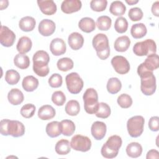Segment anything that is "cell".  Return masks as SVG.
<instances>
[{
    "label": "cell",
    "mask_w": 159,
    "mask_h": 159,
    "mask_svg": "<svg viewBox=\"0 0 159 159\" xmlns=\"http://www.w3.org/2000/svg\"><path fill=\"white\" fill-rule=\"evenodd\" d=\"M137 73L140 77V89L146 96L152 95L156 91V78L153 71L148 70L142 63L137 68Z\"/></svg>",
    "instance_id": "6da1fadb"
},
{
    "label": "cell",
    "mask_w": 159,
    "mask_h": 159,
    "mask_svg": "<svg viewBox=\"0 0 159 159\" xmlns=\"http://www.w3.org/2000/svg\"><path fill=\"white\" fill-rule=\"evenodd\" d=\"M33 70L39 76H46L49 73L48 63L50 61V57L48 53L44 50L36 52L32 58Z\"/></svg>",
    "instance_id": "7a4b0ae2"
},
{
    "label": "cell",
    "mask_w": 159,
    "mask_h": 159,
    "mask_svg": "<svg viewBox=\"0 0 159 159\" xmlns=\"http://www.w3.org/2000/svg\"><path fill=\"white\" fill-rule=\"evenodd\" d=\"M0 131L2 135H11L14 137H19L25 133V126L18 120L2 119L0 122Z\"/></svg>",
    "instance_id": "3957f363"
},
{
    "label": "cell",
    "mask_w": 159,
    "mask_h": 159,
    "mask_svg": "<svg viewBox=\"0 0 159 159\" xmlns=\"http://www.w3.org/2000/svg\"><path fill=\"white\" fill-rule=\"evenodd\" d=\"M122 143V140L120 136L114 135L109 137L101 148V153L102 156L106 158L116 157Z\"/></svg>",
    "instance_id": "277c9868"
},
{
    "label": "cell",
    "mask_w": 159,
    "mask_h": 159,
    "mask_svg": "<svg viewBox=\"0 0 159 159\" xmlns=\"http://www.w3.org/2000/svg\"><path fill=\"white\" fill-rule=\"evenodd\" d=\"M93 46L95 49L98 57L102 60L107 59L110 55L109 40L106 35L98 34L93 39Z\"/></svg>",
    "instance_id": "5b68a950"
},
{
    "label": "cell",
    "mask_w": 159,
    "mask_h": 159,
    "mask_svg": "<svg viewBox=\"0 0 159 159\" xmlns=\"http://www.w3.org/2000/svg\"><path fill=\"white\" fill-rule=\"evenodd\" d=\"M85 111L89 114H96L98 111L99 102L98 93L94 88H88L83 96Z\"/></svg>",
    "instance_id": "8992f818"
},
{
    "label": "cell",
    "mask_w": 159,
    "mask_h": 159,
    "mask_svg": "<svg viewBox=\"0 0 159 159\" xmlns=\"http://www.w3.org/2000/svg\"><path fill=\"white\" fill-rule=\"evenodd\" d=\"M157 45L152 39H146L142 42H137L133 47V52L139 57L148 56L156 53Z\"/></svg>",
    "instance_id": "52a82bcc"
},
{
    "label": "cell",
    "mask_w": 159,
    "mask_h": 159,
    "mask_svg": "<svg viewBox=\"0 0 159 159\" xmlns=\"http://www.w3.org/2000/svg\"><path fill=\"white\" fill-rule=\"evenodd\" d=\"M145 119L142 116H135L130 117L127 122V129L129 135L136 138L141 135L143 131Z\"/></svg>",
    "instance_id": "ba28073f"
},
{
    "label": "cell",
    "mask_w": 159,
    "mask_h": 159,
    "mask_svg": "<svg viewBox=\"0 0 159 159\" xmlns=\"http://www.w3.org/2000/svg\"><path fill=\"white\" fill-rule=\"evenodd\" d=\"M65 81L68 91L71 94H78L83 88V81L76 72H72L66 76Z\"/></svg>",
    "instance_id": "9c48e42d"
},
{
    "label": "cell",
    "mask_w": 159,
    "mask_h": 159,
    "mask_svg": "<svg viewBox=\"0 0 159 159\" xmlns=\"http://www.w3.org/2000/svg\"><path fill=\"white\" fill-rule=\"evenodd\" d=\"M70 145L75 150L86 152L90 150L91 141L88 137L78 134L71 138Z\"/></svg>",
    "instance_id": "30bf717a"
},
{
    "label": "cell",
    "mask_w": 159,
    "mask_h": 159,
    "mask_svg": "<svg viewBox=\"0 0 159 159\" xmlns=\"http://www.w3.org/2000/svg\"><path fill=\"white\" fill-rule=\"evenodd\" d=\"M111 62L114 70L120 75L126 74L130 70L129 62L123 56H115L112 58Z\"/></svg>",
    "instance_id": "8fae6325"
},
{
    "label": "cell",
    "mask_w": 159,
    "mask_h": 159,
    "mask_svg": "<svg viewBox=\"0 0 159 159\" xmlns=\"http://www.w3.org/2000/svg\"><path fill=\"white\" fill-rule=\"evenodd\" d=\"M16 40V35L13 31L6 26L1 25L0 29V43L5 47H11Z\"/></svg>",
    "instance_id": "7c38bea8"
},
{
    "label": "cell",
    "mask_w": 159,
    "mask_h": 159,
    "mask_svg": "<svg viewBox=\"0 0 159 159\" xmlns=\"http://www.w3.org/2000/svg\"><path fill=\"white\" fill-rule=\"evenodd\" d=\"M55 29L56 25L55 22L53 20L48 19L42 20L38 27L39 33L45 37L52 35L55 32Z\"/></svg>",
    "instance_id": "4fadbf2b"
},
{
    "label": "cell",
    "mask_w": 159,
    "mask_h": 159,
    "mask_svg": "<svg viewBox=\"0 0 159 159\" xmlns=\"http://www.w3.org/2000/svg\"><path fill=\"white\" fill-rule=\"evenodd\" d=\"M81 6L80 0H65L61 4V10L65 14H71L80 11Z\"/></svg>",
    "instance_id": "5bb4252c"
},
{
    "label": "cell",
    "mask_w": 159,
    "mask_h": 159,
    "mask_svg": "<svg viewBox=\"0 0 159 159\" xmlns=\"http://www.w3.org/2000/svg\"><path fill=\"white\" fill-rule=\"evenodd\" d=\"M107 127L104 122L101 121L94 122L91 128V132L93 137L97 140L102 139L106 134Z\"/></svg>",
    "instance_id": "9a60e30c"
},
{
    "label": "cell",
    "mask_w": 159,
    "mask_h": 159,
    "mask_svg": "<svg viewBox=\"0 0 159 159\" xmlns=\"http://www.w3.org/2000/svg\"><path fill=\"white\" fill-rule=\"evenodd\" d=\"M50 50L55 56L61 55L66 52V47L65 42L62 39L55 38L50 42Z\"/></svg>",
    "instance_id": "2e32d148"
},
{
    "label": "cell",
    "mask_w": 159,
    "mask_h": 159,
    "mask_svg": "<svg viewBox=\"0 0 159 159\" xmlns=\"http://www.w3.org/2000/svg\"><path fill=\"white\" fill-rule=\"evenodd\" d=\"M38 6L41 12L45 15L51 16L57 12V5L52 0H38Z\"/></svg>",
    "instance_id": "e0dca14e"
},
{
    "label": "cell",
    "mask_w": 159,
    "mask_h": 159,
    "mask_svg": "<svg viewBox=\"0 0 159 159\" xmlns=\"http://www.w3.org/2000/svg\"><path fill=\"white\" fill-rule=\"evenodd\" d=\"M68 42L71 49L78 50L83 47L84 43V38L81 34L76 32H73L69 35Z\"/></svg>",
    "instance_id": "ac0fdd59"
},
{
    "label": "cell",
    "mask_w": 159,
    "mask_h": 159,
    "mask_svg": "<svg viewBox=\"0 0 159 159\" xmlns=\"http://www.w3.org/2000/svg\"><path fill=\"white\" fill-rule=\"evenodd\" d=\"M24 99V97L22 92L17 88L11 89L7 94V99L9 102L14 106L21 104L23 102Z\"/></svg>",
    "instance_id": "d6986e66"
},
{
    "label": "cell",
    "mask_w": 159,
    "mask_h": 159,
    "mask_svg": "<svg viewBox=\"0 0 159 159\" xmlns=\"http://www.w3.org/2000/svg\"><path fill=\"white\" fill-rule=\"evenodd\" d=\"M55 114V109L50 105H43L39 108L38 111V117L43 120L53 119Z\"/></svg>",
    "instance_id": "ffe728a7"
},
{
    "label": "cell",
    "mask_w": 159,
    "mask_h": 159,
    "mask_svg": "<svg viewBox=\"0 0 159 159\" xmlns=\"http://www.w3.org/2000/svg\"><path fill=\"white\" fill-rule=\"evenodd\" d=\"M45 131L47 134L52 138L57 137L61 134V123L58 121H52L47 124Z\"/></svg>",
    "instance_id": "44dd1931"
},
{
    "label": "cell",
    "mask_w": 159,
    "mask_h": 159,
    "mask_svg": "<svg viewBox=\"0 0 159 159\" xmlns=\"http://www.w3.org/2000/svg\"><path fill=\"white\" fill-rule=\"evenodd\" d=\"M22 88L27 92H32L35 90L39 86V80L32 75H29L24 78L22 82Z\"/></svg>",
    "instance_id": "7402d4cb"
},
{
    "label": "cell",
    "mask_w": 159,
    "mask_h": 159,
    "mask_svg": "<svg viewBox=\"0 0 159 159\" xmlns=\"http://www.w3.org/2000/svg\"><path fill=\"white\" fill-rule=\"evenodd\" d=\"M36 22L34 17L25 16L20 19L19 22V27L24 32H30L35 27Z\"/></svg>",
    "instance_id": "603a6c76"
},
{
    "label": "cell",
    "mask_w": 159,
    "mask_h": 159,
    "mask_svg": "<svg viewBox=\"0 0 159 159\" xmlns=\"http://www.w3.org/2000/svg\"><path fill=\"white\" fill-rule=\"evenodd\" d=\"M78 27L83 32L90 33L95 30L96 24L94 20L88 17L82 18L78 22Z\"/></svg>",
    "instance_id": "cb8c5ba5"
},
{
    "label": "cell",
    "mask_w": 159,
    "mask_h": 159,
    "mask_svg": "<svg viewBox=\"0 0 159 159\" xmlns=\"http://www.w3.org/2000/svg\"><path fill=\"white\" fill-rule=\"evenodd\" d=\"M32 46V42L30 38L26 36H23L19 39L16 48L17 50L21 54H25L29 52Z\"/></svg>",
    "instance_id": "d4e9b609"
},
{
    "label": "cell",
    "mask_w": 159,
    "mask_h": 159,
    "mask_svg": "<svg viewBox=\"0 0 159 159\" xmlns=\"http://www.w3.org/2000/svg\"><path fill=\"white\" fill-rule=\"evenodd\" d=\"M130 40L129 37L126 35L120 36L115 40L114 42V49L117 52H125L130 47Z\"/></svg>",
    "instance_id": "484cf974"
},
{
    "label": "cell",
    "mask_w": 159,
    "mask_h": 159,
    "mask_svg": "<svg viewBox=\"0 0 159 159\" xmlns=\"http://www.w3.org/2000/svg\"><path fill=\"white\" fill-rule=\"evenodd\" d=\"M147 32V27L143 23H137L132 25L130 29V34L134 39H141L143 37Z\"/></svg>",
    "instance_id": "4316f807"
},
{
    "label": "cell",
    "mask_w": 159,
    "mask_h": 159,
    "mask_svg": "<svg viewBox=\"0 0 159 159\" xmlns=\"http://www.w3.org/2000/svg\"><path fill=\"white\" fill-rule=\"evenodd\" d=\"M126 153L131 158L139 157L142 153V147L138 142H131L126 147Z\"/></svg>",
    "instance_id": "83f0119b"
},
{
    "label": "cell",
    "mask_w": 159,
    "mask_h": 159,
    "mask_svg": "<svg viewBox=\"0 0 159 159\" xmlns=\"http://www.w3.org/2000/svg\"><path fill=\"white\" fill-rule=\"evenodd\" d=\"M55 152L60 155L68 154L71 151L70 143L68 140L61 139L55 145Z\"/></svg>",
    "instance_id": "f1b7e54d"
},
{
    "label": "cell",
    "mask_w": 159,
    "mask_h": 159,
    "mask_svg": "<svg viewBox=\"0 0 159 159\" xmlns=\"http://www.w3.org/2000/svg\"><path fill=\"white\" fill-rule=\"evenodd\" d=\"M109 11L114 16H120L125 14L126 7L122 1H114L110 5Z\"/></svg>",
    "instance_id": "f546056e"
},
{
    "label": "cell",
    "mask_w": 159,
    "mask_h": 159,
    "mask_svg": "<svg viewBox=\"0 0 159 159\" xmlns=\"http://www.w3.org/2000/svg\"><path fill=\"white\" fill-rule=\"evenodd\" d=\"M106 87L107 91L110 94H115L120 91L122 88V83L117 78L113 77L109 79Z\"/></svg>",
    "instance_id": "4dcf8cb0"
},
{
    "label": "cell",
    "mask_w": 159,
    "mask_h": 159,
    "mask_svg": "<svg viewBox=\"0 0 159 159\" xmlns=\"http://www.w3.org/2000/svg\"><path fill=\"white\" fill-rule=\"evenodd\" d=\"M14 63L17 68L24 70L29 66L30 60L29 57L26 55L18 53L14 58Z\"/></svg>",
    "instance_id": "1f68e13d"
},
{
    "label": "cell",
    "mask_w": 159,
    "mask_h": 159,
    "mask_svg": "<svg viewBox=\"0 0 159 159\" xmlns=\"http://www.w3.org/2000/svg\"><path fill=\"white\" fill-rule=\"evenodd\" d=\"M158 56L157 53H153L147 56V58L143 62L144 66L150 71L157 70L159 66Z\"/></svg>",
    "instance_id": "d6a6232c"
},
{
    "label": "cell",
    "mask_w": 159,
    "mask_h": 159,
    "mask_svg": "<svg viewBox=\"0 0 159 159\" xmlns=\"http://www.w3.org/2000/svg\"><path fill=\"white\" fill-rule=\"evenodd\" d=\"M61 125V133L65 136H70L75 131V123L68 119H65L60 122Z\"/></svg>",
    "instance_id": "836d02e7"
},
{
    "label": "cell",
    "mask_w": 159,
    "mask_h": 159,
    "mask_svg": "<svg viewBox=\"0 0 159 159\" xmlns=\"http://www.w3.org/2000/svg\"><path fill=\"white\" fill-rule=\"evenodd\" d=\"M65 109L66 113L69 116H75L80 112V104L76 100H70L66 103Z\"/></svg>",
    "instance_id": "e575fe53"
},
{
    "label": "cell",
    "mask_w": 159,
    "mask_h": 159,
    "mask_svg": "<svg viewBox=\"0 0 159 159\" xmlns=\"http://www.w3.org/2000/svg\"><path fill=\"white\" fill-rule=\"evenodd\" d=\"M57 68L61 71H67L73 68L74 63L73 60L68 57H64L59 59L57 63Z\"/></svg>",
    "instance_id": "d590c367"
},
{
    "label": "cell",
    "mask_w": 159,
    "mask_h": 159,
    "mask_svg": "<svg viewBox=\"0 0 159 159\" xmlns=\"http://www.w3.org/2000/svg\"><path fill=\"white\" fill-rule=\"evenodd\" d=\"M112 20L107 16L99 17L96 20V25L100 30H108L111 26Z\"/></svg>",
    "instance_id": "8d00e7d4"
},
{
    "label": "cell",
    "mask_w": 159,
    "mask_h": 159,
    "mask_svg": "<svg viewBox=\"0 0 159 159\" xmlns=\"http://www.w3.org/2000/svg\"><path fill=\"white\" fill-rule=\"evenodd\" d=\"M19 73L15 70H9L6 72L5 80L10 85L16 84L20 80Z\"/></svg>",
    "instance_id": "74e56055"
},
{
    "label": "cell",
    "mask_w": 159,
    "mask_h": 159,
    "mask_svg": "<svg viewBox=\"0 0 159 159\" xmlns=\"http://www.w3.org/2000/svg\"><path fill=\"white\" fill-rule=\"evenodd\" d=\"M111 114V108L105 102H101L99 103L98 109L96 112V117L102 119L107 118Z\"/></svg>",
    "instance_id": "f35d334b"
},
{
    "label": "cell",
    "mask_w": 159,
    "mask_h": 159,
    "mask_svg": "<svg viewBox=\"0 0 159 159\" xmlns=\"http://www.w3.org/2000/svg\"><path fill=\"white\" fill-rule=\"evenodd\" d=\"M114 29L119 34L124 33L128 29V22L125 17H119L114 23Z\"/></svg>",
    "instance_id": "ab89813d"
},
{
    "label": "cell",
    "mask_w": 159,
    "mask_h": 159,
    "mask_svg": "<svg viewBox=\"0 0 159 159\" xmlns=\"http://www.w3.org/2000/svg\"><path fill=\"white\" fill-rule=\"evenodd\" d=\"M117 102L122 108L127 109L132 106V99L129 94H122L118 96Z\"/></svg>",
    "instance_id": "60d3db41"
},
{
    "label": "cell",
    "mask_w": 159,
    "mask_h": 159,
    "mask_svg": "<svg viewBox=\"0 0 159 159\" xmlns=\"http://www.w3.org/2000/svg\"><path fill=\"white\" fill-rule=\"evenodd\" d=\"M35 112V106L32 104H26L20 109V114L26 119L32 117Z\"/></svg>",
    "instance_id": "b9f144b4"
},
{
    "label": "cell",
    "mask_w": 159,
    "mask_h": 159,
    "mask_svg": "<svg viewBox=\"0 0 159 159\" xmlns=\"http://www.w3.org/2000/svg\"><path fill=\"white\" fill-rule=\"evenodd\" d=\"M107 5L106 0H92L90 2L91 9L96 12L104 11Z\"/></svg>",
    "instance_id": "7bdbcfd3"
},
{
    "label": "cell",
    "mask_w": 159,
    "mask_h": 159,
    "mask_svg": "<svg viewBox=\"0 0 159 159\" xmlns=\"http://www.w3.org/2000/svg\"><path fill=\"white\" fill-rule=\"evenodd\" d=\"M52 102L58 106H63L66 101V96L61 91H55L52 95Z\"/></svg>",
    "instance_id": "ee69618b"
},
{
    "label": "cell",
    "mask_w": 159,
    "mask_h": 159,
    "mask_svg": "<svg viewBox=\"0 0 159 159\" xmlns=\"http://www.w3.org/2000/svg\"><path fill=\"white\" fill-rule=\"evenodd\" d=\"M143 12L142 9L139 7H133L130 9L128 16L132 21H138L142 19Z\"/></svg>",
    "instance_id": "f6af8a7d"
},
{
    "label": "cell",
    "mask_w": 159,
    "mask_h": 159,
    "mask_svg": "<svg viewBox=\"0 0 159 159\" xmlns=\"http://www.w3.org/2000/svg\"><path fill=\"white\" fill-rule=\"evenodd\" d=\"M48 84L52 88H59L63 83L62 76L58 73H53L48 79Z\"/></svg>",
    "instance_id": "bcb514c9"
},
{
    "label": "cell",
    "mask_w": 159,
    "mask_h": 159,
    "mask_svg": "<svg viewBox=\"0 0 159 159\" xmlns=\"http://www.w3.org/2000/svg\"><path fill=\"white\" fill-rule=\"evenodd\" d=\"M148 127L150 130L157 132L159 129V117L158 116H153L150 117L148 121Z\"/></svg>",
    "instance_id": "7dc6e473"
},
{
    "label": "cell",
    "mask_w": 159,
    "mask_h": 159,
    "mask_svg": "<svg viewBox=\"0 0 159 159\" xmlns=\"http://www.w3.org/2000/svg\"><path fill=\"white\" fill-rule=\"evenodd\" d=\"M146 158L147 159H158L159 152L157 150L152 149L147 152Z\"/></svg>",
    "instance_id": "c3c4849f"
},
{
    "label": "cell",
    "mask_w": 159,
    "mask_h": 159,
    "mask_svg": "<svg viewBox=\"0 0 159 159\" xmlns=\"http://www.w3.org/2000/svg\"><path fill=\"white\" fill-rule=\"evenodd\" d=\"M152 14L157 16H159V2L158 1H156L154 2L152 6Z\"/></svg>",
    "instance_id": "681fc988"
},
{
    "label": "cell",
    "mask_w": 159,
    "mask_h": 159,
    "mask_svg": "<svg viewBox=\"0 0 159 159\" xmlns=\"http://www.w3.org/2000/svg\"><path fill=\"white\" fill-rule=\"evenodd\" d=\"M125 2H126L128 4H129V5H134V4H137V3L139 2V1H138V0H129V1L126 0Z\"/></svg>",
    "instance_id": "f907efd6"
}]
</instances>
